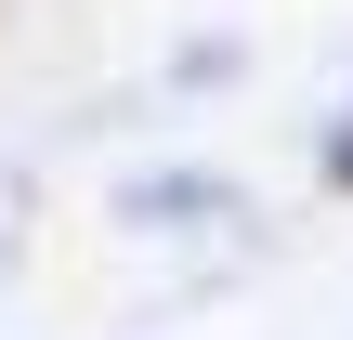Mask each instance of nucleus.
Listing matches in <instances>:
<instances>
[{
	"mask_svg": "<svg viewBox=\"0 0 353 340\" xmlns=\"http://www.w3.org/2000/svg\"><path fill=\"white\" fill-rule=\"evenodd\" d=\"M327 183H353V118H341V144H327Z\"/></svg>",
	"mask_w": 353,
	"mask_h": 340,
	"instance_id": "f257e3e1",
	"label": "nucleus"
}]
</instances>
